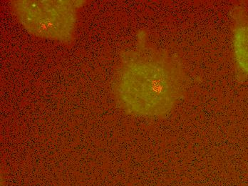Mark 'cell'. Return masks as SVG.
Here are the masks:
<instances>
[{"label":"cell","instance_id":"3957f363","mask_svg":"<svg viewBox=\"0 0 248 186\" xmlns=\"http://www.w3.org/2000/svg\"><path fill=\"white\" fill-rule=\"evenodd\" d=\"M232 44L239 77L248 79V11L237 7L232 13Z\"/></svg>","mask_w":248,"mask_h":186},{"label":"cell","instance_id":"6da1fadb","mask_svg":"<svg viewBox=\"0 0 248 186\" xmlns=\"http://www.w3.org/2000/svg\"><path fill=\"white\" fill-rule=\"evenodd\" d=\"M186 83L178 56L140 45L122 54L113 80V95L128 114L162 117L181 99Z\"/></svg>","mask_w":248,"mask_h":186},{"label":"cell","instance_id":"7a4b0ae2","mask_svg":"<svg viewBox=\"0 0 248 186\" xmlns=\"http://www.w3.org/2000/svg\"><path fill=\"white\" fill-rule=\"evenodd\" d=\"M81 1H13L14 15L29 33L42 38L70 42Z\"/></svg>","mask_w":248,"mask_h":186}]
</instances>
